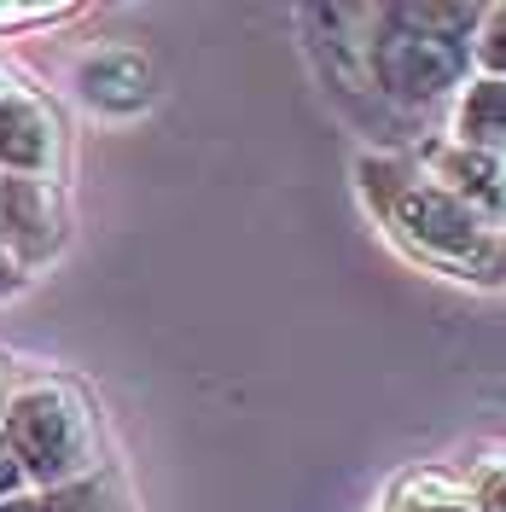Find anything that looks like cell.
<instances>
[{"label":"cell","mask_w":506,"mask_h":512,"mask_svg":"<svg viewBox=\"0 0 506 512\" xmlns=\"http://www.w3.org/2000/svg\"><path fill=\"white\" fill-rule=\"evenodd\" d=\"M18 379H24V373H18V367H12V361L0 355V419H6V402H12V390H18Z\"/></svg>","instance_id":"16"},{"label":"cell","mask_w":506,"mask_h":512,"mask_svg":"<svg viewBox=\"0 0 506 512\" xmlns=\"http://www.w3.org/2000/svg\"><path fill=\"white\" fill-rule=\"evenodd\" d=\"M24 489H30V483H24V466H18V454L0 437V501H6V495H24Z\"/></svg>","instance_id":"14"},{"label":"cell","mask_w":506,"mask_h":512,"mask_svg":"<svg viewBox=\"0 0 506 512\" xmlns=\"http://www.w3.org/2000/svg\"><path fill=\"white\" fill-rule=\"evenodd\" d=\"M76 94L88 99L99 117H134L158 99V76H152V59L140 47L105 41V47L76 59Z\"/></svg>","instance_id":"7"},{"label":"cell","mask_w":506,"mask_h":512,"mask_svg":"<svg viewBox=\"0 0 506 512\" xmlns=\"http://www.w3.org/2000/svg\"><path fill=\"white\" fill-rule=\"evenodd\" d=\"M384 512H477V507H472L466 483L454 478V472L425 466V472H408V478L390 489V507Z\"/></svg>","instance_id":"9"},{"label":"cell","mask_w":506,"mask_h":512,"mask_svg":"<svg viewBox=\"0 0 506 512\" xmlns=\"http://www.w3.org/2000/svg\"><path fill=\"white\" fill-rule=\"evenodd\" d=\"M454 146H472L489 158H506V82L501 76H472L454 105H448V128Z\"/></svg>","instance_id":"8"},{"label":"cell","mask_w":506,"mask_h":512,"mask_svg":"<svg viewBox=\"0 0 506 512\" xmlns=\"http://www.w3.org/2000/svg\"><path fill=\"white\" fill-rule=\"evenodd\" d=\"M437 187L466 204L483 227L506 233V158H489V152H472V146H454L448 134H425L408 152Z\"/></svg>","instance_id":"6"},{"label":"cell","mask_w":506,"mask_h":512,"mask_svg":"<svg viewBox=\"0 0 506 512\" xmlns=\"http://www.w3.org/2000/svg\"><path fill=\"white\" fill-rule=\"evenodd\" d=\"M355 181L379 227L413 262L437 268L448 280L506 286V233L483 227L466 204H454L408 152H367L355 163Z\"/></svg>","instance_id":"1"},{"label":"cell","mask_w":506,"mask_h":512,"mask_svg":"<svg viewBox=\"0 0 506 512\" xmlns=\"http://www.w3.org/2000/svg\"><path fill=\"white\" fill-rule=\"evenodd\" d=\"M0 437L18 454L30 489H59V483H76L105 466L99 408L88 384L70 373H24L6 402Z\"/></svg>","instance_id":"3"},{"label":"cell","mask_w":506,"mask_h":512,"mask_svg":"<svg viewBox=\"0 0 506 512\" xmlns=\"http://www.w3.org/2000/svg\"><path fill=\"white\" fill-rule=\"evenodd\" d=\"M460 483L477 512H506V448H483L477 460H466Z\"/></svg>","instance_id":"11"},{"label":"cell","mask_w":506,"mask_h":512,"mask_svg":"<svg viewBox=\"0 0 506 512\" xmlns=\"http://www.w3.org/2000/svg\"><path fill=\"white\" fill-rule=\"evenodd\" d=\"M30 280H35V274H24V268H18L12 256L0 251V303H12V297H24V291H30Z\"/></svg>","instance_id":"15"},{"label":"cell","mask_w":506,"mask_h":512,"mask_svg":"<svg viewBox=\"0 0 506 512\" xmlns=\"http://www.w3.org/2000/svg\"><path fill=\"white\" fill-rule=\"evenodd\" d=\"M64 239H70V210L59 181L0 175V251L24 274H35L64 251Z\"/></svg>","instance_id":"5"},{"label":"cell","mask_w":506,"mask_h":512,"mask_svg":"<svg viewBox=\"0 0 506 512\" xmlns=\"http://www.w3.org/2000/svg\"><path fill=\"white\" fill-rule=\"evenodd\" d=\"M0 512H41V495H35V489H24V495H6V501H0Z\"/></svg>","instance_id":"17"},{"label":"cell","mask_w":506,"mask_h":512,"mask_svg":"<svg viewBox=\"0 0 506 512\" xmlns=\"http://www.w3.org/2000/svg\"><path fill=\"white\" fill-rule=\"evenodd\" d=\"M64 111L47 88L6 70L0 82V175H30V181H59L64 187Z\"/></svg>","instance_id":"4"},{"label":"cell","mask_w":506,"mask_h":512,"mask_svg":"<svg viewBox=\"0 0 506 512\" xmlns=\"http://www.w3.org/2000/svg\"><path fill=\"white\" fill-rule=\"evenodd\" d=\"M35 495H41V512H134L123 478L111 466H99L76 483H59V489H35Z\"/></svg>","instance_id":"10"},{"label":"cell","mask_w":506,"mask_h":512,"mask_svg":"<svg viewBox=\"0 0 506 512\" xmlns=\"http://www.w3.org/2000/svg\"><path fill=\"white\" fill-rule=\"evenodd\" d=\"M82 18V6H0V35L6 30H41V24H64Z\"/></svg>","instance_id":"13"},{"label":"cell","mask_w":506,"mask_h":512,"mask_svg":"<svg viewBox=\"0 0 506 512\" xmlns=\"http://www.w3.org/2000/svg\"><path fill=\"white\" fill-rule=\"evenodd\" d=\"M472 76H501L506 82V0L483 6L472 30Z\"/></svg>","instance_id":"12"},{"label":"cell","mask_w":506,"mask_h":512,"mask_svg":"<svg viewBox=\"0 0 506 512\" xmlns=\"http://www.w3.org/2000/svg\"><path fill=\"white\" fill-rule=\"evenodd\" d=\"M483 6H373L367 30V82L396 117L448 111L472 82V30Z\"/></svg>","instance_id":"2"},{"label":"cell","mask_w":506,"mask_h":512,"mask_svg":"<svg viewBox=\"0 0 506 512\" xmlns=\"http://www.w3.org/2000/svg\"><path fill=\"white\" fill-rule=\"evenodd\" d=\"M0 82H6V64H0Z\"/></svg>","instance_id":"18"}]
</instances>
